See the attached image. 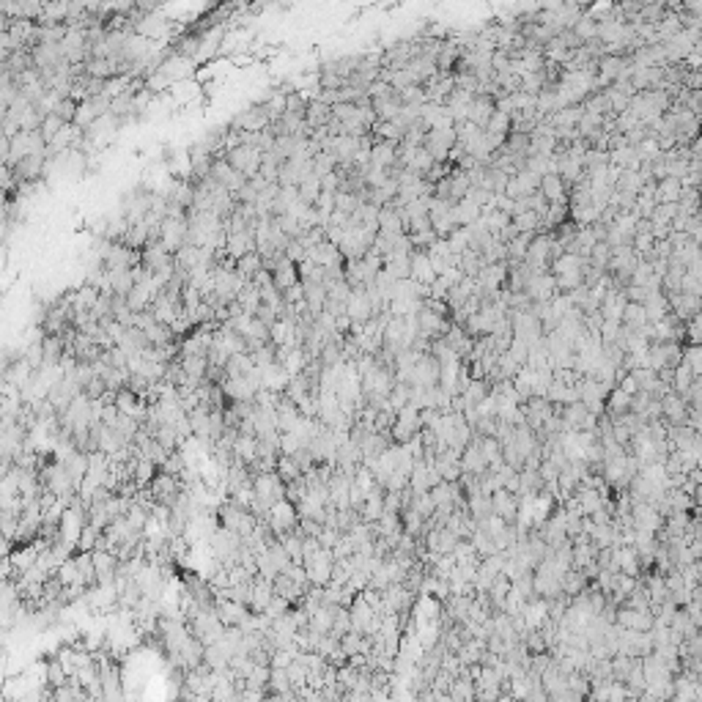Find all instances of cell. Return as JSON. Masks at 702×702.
<instances>
[{"label":"cell","mask_w":702,"mask_h":702,"mask_svg":"<svg viewBox=\"0 0 702 702\" xmlns=\"http://www.w3.org/2000/svg\"><path fill=\"white\" fill-rule=\"evenodd\" d=\"M220 524H223V529L233 532L236 538L247 541V538L253 535L255 524H258V519H255V516H253L247 508H242V505L228 502V505H223V508H220Z\"/></svg>","instance_id":"1"},{"label":"cell","mask_w":702,"mask_h":702,"mask_svg":"<svg viewBox=\"0 0 702 702\" xmlns=\"http://www.w3.org/2000/svg\"><path fill=\"white\" fill-rule=\"evenodd\" d=\"M263 522H266V526H269V529L275 532V538L280 541L283 535H291V532H297V526H299L297 505H291L288 499H280V502H275L272 508L266 510Z\"/></svg>","instance_id":"2"},{"label":"cell","mask_w":702,"mask_h":702,"mask_svg":"<svg viewBox=\"0 0 702 702\" xmlns=\"http://www.w3.org/2000/svg\"><path fill=\"white\" fill-rule=\"evenodd\" d=\"M332 565L335 557L330 549H316L313 554H307L302 560V568L307 574V584L310 587H327L330 579H332Z\"/></svg>","instance_id":"3"},{"label":"cell","mask_w":702,"mask_h":702,"mask_svg":"<svg viewBox=\"0 0 702 702\" xmlns=\"http://www.w3.org/2000/svg\"><path fill=\"white\" fill-rule=\"evenodd\" d=\"M681 357H683V346L675 343V340H672V343H650L645 368H650L653 373H658V370H672L681 365Z\"/></svg>","instance_id":"4"},{"label":"cell","mask_w":702,"mask_h":702,"mask_svg":"<svg viewBox=\"0 0 702 702\" xmlns=\"http://www.w3.org/2000/svg\"><path fill=\"white\" fill-rule=\"evenodd\" d=\"M261 159H263L261 151L253 148V146H245V143L236 146V148H230L228 154H225V162H228L236 173L245 176L247 181L258 176V171H261Z\"/></svg>","instance_id":"5"},{"label":"cell","mask_w":702,"mask_h":702,"mask_svg":"<svg viewBox=\"0 0 702 702\" xmlns=\"http://www.w3.org/2000/svg\"><path fill=\"white\" fill-rule=\"evenodd\" d=\"M159 245L165 247L171 255H176L181 247L187 245V214L184 217H165L159 225Z\"/></svg>","instance_id":"6"},{"label":"cell","mask_w":702,"mask_h":702,"mask_svg":"<svg viewBox=\"0 0 702 702\" xmlns=\"http://www.w3.org/2000/svg\"><path fill=\"white\" fill-rule=\"evenodd\" d=\"M456 146V129L447 126V129H428L425 138H422V148L431 154L434 162H447V154L453 151Z\"/></svg>","instance_id":"7"},{"label":"cell","mask_w":702,"mask_h":702,"mask_svg":"<svg viewBox=\"0 0 702 702\" xmlns=\"http://www.w3.org/2000/svg\"><path fill=\"white\" fill-rule=\"evenodd\" d=\"M228 126L233 132H250V135H255V132H263V129L269 126V116H266L263 105L258 102V105H250L247 110L236 113V116L230 118Z\"/></svg>","instance_id":"8"},{"label":"cell","mask_w":702,"mask_h":702,"mask_svg":"<svg viewBox=\"0 0 702 702\" xmlns=\"http://www.w3.org/2000/svg\"><path fill=\"white\" fill-rule=\"evenodd\" d=\"M524 297L529 302H551L557 297V288H554V278L549 272H538V275H529L524 283Z\"/></svg>","instance_id":"9"},{"label":"cell","mask_w":702,"mask_h":702,"mask_svg":"<svg viewBox=\"0 0 702 702\" xmlns=\"http://www.w3.org/2000/svg\"><path fill=\"white\" fill-rule=\"evenodd\" d=\"M439 385V362L431 357V354H420V360L414 362V370H412V382L409 387H437Z\"/></svg>","instance_id":"10"},{"label":"cell","mask_w":702,"mask_h":702,"mask_svg":"<svg viewBox=\"0 0 702 702\" xmlns=\"http://www.w3.org/2000/svg\"><path fill=\"white\" fill-rule=\"evenodd\" d=\"M492 516L502 519L505 524H516V519H519V497L505 492V489H497L492 494Z\"/></svg>","instance_id":"11"},{"label":"cell","mask_w":702,"mask_h":702,"mask_svg":"<svg viewBox=\"0 0 702 702\" xmlns=\"http://www.w3.org/2000/svg\"><path fill=\"white\" fill-rule=\"evenodd\" d=\"M538 187H541V178L535 173H529V171H522V173L510 176L508 178V187H505V198L510 200H522V198H529L532 193H538Z\"/></svg>","instance_id":"12"},{"label":"cell","mask_w":702,"mask_h":702,"mask_svg":"<svg viewBox=\"0 0 702 702\" xmlns=\"http://www.w3.org/2000/svg\"><path fill=\"white\" fill-rule=\"evenodd\" d=\"M91 560H93V574H96V584H113L116 574H118V557L113 551H91Z\"/></svg>","instance_id":"13"},{"label":"cell","mask_w":702,"mask_h":702,"mask_svg":"<svg viewBox=\"0 0 702 702\" xmlns=\"http://www.w3.org/2000/svg\"><path fill=\"white\" fill-rule=\"evenodd\" d=\"M346 316L351 318V324H365L373 318V305L365 288H354L351 291L349 302H346Z\"/></svg>","instance_id":"14"},{"label":"cell","mask_w":702,"mask_h":702,"mask_svg":"<svg viewBox=\"0 0 702 702\" xmlns=\"http://www.w3.org/2000/svg\"><path fill=\"white\" fill-rule=\"evenodd\" d=\"M494 110H497V102H494L489 93H477L472 96L469 102V113H467V121L474 123L477 129H486V123L492 121Z\"/></svg>","instance_id":"15"},{"label":"cell","mask_w":702,"mask_h":702,"mask_svg":"<svg viewBox=\"0 0 702 702\" xmlns=\"http://www.w3.org/2000/svg\"><path fill=\"white\" fill-rule=\"evenodd\" d=\"M538 193L544 195L549 206H568V187H565V181L557 173L544 176Z\"/></svg>","instance_id":"16"},{"label":"cell","mask_w":702,"mask_h":702,"mask_svg":"<svg viewBox=\"0 0 702 702\" xmlns=\"http://www.w3.org/2000/svg\"><path fill=\"white\" fill-rule=\"evenodd\" d=\"M626 305H629V299L623 291H617V288H609L604 299H601V305H598V313L604 321H614V324H620V316H623V310H626Z\"/></svg>","instance_id":"17"},{"label":"cell","mask_w":702,"mask_h":702,"mask_svg":"<svg viewBox=\"0 0 702 702\" xmlns=\"http://www.w3.org/2000/svg\"><path fill=\"white\" fill-rule=\"evenodd\" d=\"M661 417H667V425H686V414H688V406L683 404L681 395L667 392L661 401Z\"/></svg>","instance_id":"18"},{"label":"cell","mask_w":702,"mask_h":702,"mask_svg":"<svg viewBox=\"0 0 702 702\" xmlns=\"http://www.w3.org/2000/svg\"><path fill=\"white\" fill-rule=\"evenodd\" d=\"M409 263H412V280L420 283V285H431V283L437 280V272H434V266L428 261V255L422 253V250H414L412 255H409Z\"/></svg>","instance_id":"19"},{"label":"cell","mask_w":702,"mask_h":702,"mask_svg":"<svg viewBox=\"0 0 702 702\" xmlns=\"http://www.w3.org/2000/svg\"><path fill=\"white\" fill-rule=\"evenodd\" d=\"M395 146H398V143L373 141V148H370L368 165H373V168H385V171L395 168V162H398V157H395Z\"/></svg>","instance_id":"20"},{"label":"cell","mask_w":702,"mask_h":702,"mask_svg":"<svg viewBox=\"0 0 702 702\" xmlns=\"http://www.w3.org/2000/svg\"><path fill=\"white\" fill-rule=\"evenodd\" d=\"M330 121H332V110H330V105H324V102H318V99H310V102H307V110H305V123H307V129L316 132V129L330 126Z\"/></svg>","instance_id":"21"},{"label":"cell","mask_w":702,"mask_h":702,"mask_svg":"<svg viewBox=\"0 0 702 702\" xmlns=\"http://www.w3.org/2000/svg\"><path fill=\"white\" fill-rule=\"evenodd\" d=\"M609 165L620 168V171H634V173L642 168L639 154H636V148H634V146H620V148L609 151Z\"/></svg>","instance_id":"22"},{"label":"cell","mask_w":702,"mask_h":702,"mask_svg":"<svg viewBox=\"0 0 702 702\" xmlns=\"http://www.w3.org/2000/svg\"><path fill=\"white\" fill-rule=\"evenodd\" d=\"M642 307H645L648 324H658V321L669 313V302H667V297H664L661 291H653V294H648L645 302H642Z\"/></svg>","instance_id":"23"},{"label":"cell","mask_w":702,"mask_h":702,"mask_svg":"<svg viewBox=\"0 0 702 702\" xmlns=\"http://www.w3.org/2000/svg\"><path fill=\"white\" fill-rule=\"evenodd\" d=\"M681 190H683V184L678 181V178H661V181H656V193H653V200L656 203H678V198H681Z\"/></svg>","instance_id":"24"},{"label":"cell","mask_w":702,"mask_h":702,"mask_svg":"<svg viewBox=\"0 0 702 702\" xmlns=\"http://www.w3.org/2000/svg\"><path fill=\"white\" fill-rule=\"evenodd\" d=\"M645 324H648L645 307H642V305H634V302H629V305H626V310H623V316H620V327H623L626 332H639Z\"/></svg>","instance_id":"25"},{"label":"cell","mask_w":702,"mask_h":702,"mask_svg":"<svg viewBox=\"0 0 702 702\" xmlns=\"http://www.w3.org/2000/svg\"><path fill=\"white\" fill-rule=\"evenodd\" d=\"M297 195L305 206H313L318 200V195H321V178H318L316 173L305 176V178L297 184Z\"/></svg>","instance_id":"26"},{"label":"cell","mask_w":702,"mask_h":702,"mask_svg":"<svg viewBox=\"0 0 702 702\" xmlns=\"http://www.w3.org/2000/svg\"><path fill=\"white\" fill-rule=\"evenodd\" d=\"M261 269H263V261H261V255H258V253H247L245 258H239V261H236V275H239L242 280H247V283L253 280Z\"/></svg>","instance_id":"27"},{"label":"cell","mask_w":702,"mask_h":702,"mask_svg":"<svg viewBox=\"0 0 702 702\" xmlns=\"http://www.w3.org/2000/svg\"><path fill=\"white\" fill-rule=\"evenodd\" d=\"M379 230L387 233H404V223H401V214L392 206H382L379 209Z\"/></svg>","instance_id":"28"},{"label":"cell","mask_w":702,"mask_h":702,"mask_svg":"<svg viewBox=\"0 0 702 702\" xmlns=\"http://www.w3.org/2000/svg\"><path fill=\"white\" fill-rule=\"evenodd\" d=\"M609 258H612V247L606 245V242H596V247H593L590 255H587V263H590L593 269H598V272H606Z\"/></svg>","instance_id":"29"},{"label":"cell","mask_w":702,"mask_h":702,"mask_svg":"<svg viewBox=\"0 0 702 702\" xmlns=\"http://www.w3.org/2000/svg\"><path fill=\"white\" fill-rule=\"evenodd\" d=\"M678 217V203H656L650 214V225H669Z\"/></svg>","instance_id":"30"},{"label":"cell","mask_w":702,"mask_h":702,"mask_svg":"<svg viewBox=\"0 0 702 702\" xmlns=\"http://www.w3.org/2000/svg\"><path fill=\"white\" fill-rule=\"evenodd\" d=\"M681 362L691 370V376H694V379H700L702 376V351H700V346H683V357H681Z\"/></svg>","instance_id":"31"},{"label":"cell","mask_w":702,"mask_h":702,"mask_svg":"<svg viewBox=\"0 0 702 702\" xmlns=\"http://www.w3.org/2000/svg\"><path fill=\"white\" fill-rule=\"evenodd\" d=\"M61 129H63V121H61L58 116H53V113H50V116H44V118H41V123H39V135H41L44 146H50V143H53V138L58 135V132H61Z\"/></svg>","instance_id":"32"},{"label":"cell","mask_w":702,"mask_h":702,"mask_svg":"<svg viewBox=\"0 0 702 702\" xmlns=\"http://www.w3.org/2000/svg\"><path fill=\"white\" fill-rule=\"evenodd\" d=\"M483 132H489V135H502V138H508L510 132V116L505 110H494L492 121L486 123V129Z\"/></svg>","instance_id":"33"},{"label":"cell","mask_w":702,"mask_h":702,"mask_svg":"<svg viewBox=\"0 0 702 702\" xmlns=\"http://www.w3.org/2000/svg\"><path fill=\"white\" fill-rule=\"evenodd\" d=\"M99 538H102V529H96L93 524H86L83 526V532H80V541H77V551H86L91 554L96 544H99Z\"/></svg>","instance_id":"34"},{"label":"cell","mask_w":702,"mask_h":702,"mask_svg":"<svg viewBox=\"0 0 702 702\" xmlns=\"http://www.w3.org/2000/svg\"><path fill=\"white\" fill-rule=\"evenodd\" d=\"M596 28H598V25L593 22V19L587 17V14H581V17L576 19V25H574L571 31H574V36L579 39L581 44H587V41H593V39H596Z\"/></svg>","instance_id":"35"},{"label":"cell","mask_w":702,"mask_h":702,"mask_svg":"<svg viewBox=\"0 0 702 702\" xmlns=\"http://www.w3.org/2000/svg\"><path fill=\"white\" fill-rule=\"evenodd\" d=\"M444 242H447V247H450V253H453V255H464V253L469 250V230L456 228L450 236H447V239H444Z\"/></svg>","instance_id":"36"},{"label":"cell","mask_w":702,"mask_h":702,"mask_svg":"<svg viewBox=\"0 0 702 702\" xmlns=\"http://www.w3.org/2000/svg\"><path fill=\"white\" fill-rule=\"evenodd\" d=\"M362 200L357 198V195H351V193H335V211H340V214H346V217H351L354 211H357V206H360Z\"/></svg>","instance_id":"37"},{"label":"cell","mask_w":702,"mask_h":702,"mask_svg":"<svg viewBox=\"0 0 702 702\" xmlns=\"http://www.w3.org/2000/svg\"><path fill=\"white\" fill-rule=\"evenodd\" d=\"M305 110H307V102L302 99V93H297V91L285 93V113H288V116L305 118Z\"/></svg>","instance_id":"38"},{"label":"cell","mask_w":702,"mask_h":702,"mask_svg":"<svg viewBox=\"0 0 702 702\" xmlns=\"http://www.w3.org/2000/svg\"><path fill=\"white\" fill-rule=\"evenodd\" d=\"M74 113H77V102L69 99V96H66V99H58V105L53 107V116H58L63 123L74 121Z\"/></svg>","instance_id":"39"},{"label":"cell","mask_w":702,"mask_h":702,"mask_svg":"<svg viewBox=\"0 0 702 702\" xmlns=\"http://www.w3.org/2000/svg\"><path fill=\"white\" fill-rule=\"evenodd\" d=\"M47 681L53 688H61V686L69 683V675H66V669L61 667V661H50L47 664Z\"/></svg>","instance_id":"40"},{"label":"cell","mask_w":702,"mask_h":702,"mask_svg":"<svg viewBox=\"0 0 702 702\" xmlns=\"http://www.w3.org/2000/svg\"><path fill=\"white\" fill-rule=\"evenodd\" d=\"M283 255H285L288 261H291V263H294V266H297V263H302V261H305V258H307V250L302 247V242H299V239H291V242H288V247H285V253H283Z\"/></svg>","instance_id":"41"},{"label":"cell","mask_w":702,"mask_h":702,"mask_svg":"<svg viewBox=\"0 0 702 702\" xmlns=\"http://www.w3.org/2000/svg\"><path fill=\"white\" fill-rule=\"evenodd\" d=\"M11 549H14V544H11L9 538H3V535H0V560H6V557L11 554Z\"/></svg>","instance_id":"42"}]
</instances>
